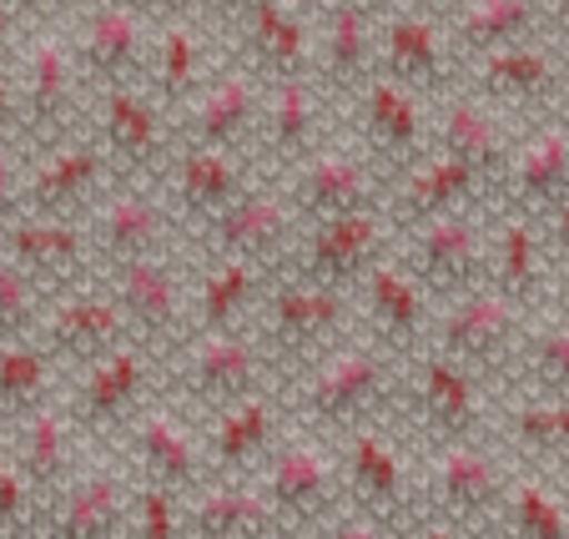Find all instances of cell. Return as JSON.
I'll use <instances>...</instances> for the list:
<instances>
[{"instance_id":"cell-34","label":"cell","mask_w":569,"mask_h":539,"mask_svg":"<svg viewBox=\"0 0 569 539\" xmlns=\"http://www.w3.org/2000/svg\"><path fill=\"white\" fill-rule=\"evenodd\" d=\"M479 207H495V182L473 172V167L443 157V151H429L419 167H409L388 187V217H393L398 232L449 212H479Z\"/></svg>"},{"instance_id":"cell-1","label":"cell","mask_w":569,"mask_h":539,"mask_svg":"<svg viewBox=\"0 0 569 539\" xmlns=\"http://www.w3.org/2000/svg\"><path fill=\"white\" fill-rule=\"evenodd\" d=\"M403 373L409 358L383 348L378 338H358L292 378V413L308 433H353L368 423H388L403 403Z\"/></svg>"},{"instance_id":"cell-26","label":"cell","mask_w":569,"mask_h":539,"mask_svg":"<svg viewBox=\"0 0 569 539\" xmlns=\"http://www.w3.org/2000/svg\"><path fill=\"white\" fill-rule=\"evenodd\" d=\"M131 505L137 485L117 465L97 459L41 509L36 539H127Z\"/></svg>"},{"instance_id":"cell-28","label":"cell","mask_w":569,"mask_h":539,"mask_svg":"<svg viewBox=\"0 0 569 539\" xmlns=\"http://www.w3.org/2000/svg\"><path fill=\"white\" fill-rule=\"evenodd\" d=\"M519 131L525 127H515L509 111H499L495 101L473 97L469 87H459L443 101H433V151H443L453 162L483 172L495 182V192H499V182H505V167L519 147Z\"/></svg>"},{"instance_id":"cell-16","label":"cell","mask_w":569,"mask_h":539,"mask_svg":"<svg viewBox=\"0 0 569 539\" xmlns=\"http://www.w3.org/2000/svg\"><path fill=\"white\" fill-rule=\"evenodd\" d=\"M398 409L409 413L413 433H419L429 449L439 443H469L483 439V393L479 378L469 368H459L453 358L423 353L409 358V373H403V403Z\"/></svg>"},{"instance_id":"cell-15","label":"cell","mask_w":569,"mask_h":539,"mask_svg":"<svg viewBox=\"0 0 569 539\" xmlns=\"http://www.w3.org/2000/svg\"><path fill=\"white\" fill-rule=\"evenodd\" d=\"M348 111H353V147L383 172L388 187L433 151V117L423 111V97L388 76H373Z\"/></svg>"},{"instance_id":"cell-38","label":"cell","mask_w":569,"mask_h":539,"mask_svg":"<svg viewBox=\"0 0 569 539\" xmlns=\"http://www.w3.org/2000/svg\"><path fill=\"white\" fill-rule=\"evenodd\" d=\"M358 302H363L378 343L403 358L429 333V292L413 282V272L398 262V252H388V258L358 282Z\"/></svg>"},{"instance_id":"cell-51","label":"cell","mask_w":569,"mask_h":539,"mask_svg":"<svg viewBox=\"0 0 569 539\" xmlns=\"http://www.w3.org/2000/svg\"><path fill=\"white\" fill-rule=\"evenodd\" d=\"M0 141L21 147V91H16V71L0 61Z\"/></svg>"},{"instance_id":"cell-41","label":"cell","mask_w":569,"mask_h":539,"mask_svg":"<svg viewBox=\"0 0 569 539\" xmlns=\"http://www.w3.org/2000/svg\"><path fill=\"white\" fill-rule=\"evenodd\" d=\"M187 539H272L288 535L282 519L272 515L262 485L252 479H207L187 499Z\"/></svg>"},{"instance_id":"cell-36","label":"cell","mask_w":569,"mask_h":539,"mask_svg":"<svg viewBox=\"0 0 569 539\" xmlns=\"http://www.w3.org/2000/svg\"><path fill=\"white\" fill-rule=\"evenodd\" d=\"M81 449H87V439L76 433L61 399H56L51 409H41L36 419H26L21 429H11V443H6V453L16 459L21 479L31 485V495L41 499V509L87 469L81 465Z\"/></svg>"},{"instance_id":"cell-12","label":"cell","mask_w":569,"mask_h":539,"mask_svg":"<svg viewBox=\"0 0 569 539\" xmlns=\"http://www.w3.org/2000/svg\"><path fill=\"white\" fill-rule=\"evenodd\" d=\"M378 76L409 87L423 101H443L463 87V56L439 11L393 6L378 16Z\"/></svg>"},{"instance_id":"cell-47","label":"cell","mask_w":569,"mask_h":539,"mask_svg":"<svg viewBox=\"0 0 569 539\" xmlns=\"http://www.w3.org/2000/svg\"><path fill=\"white\" fill-rule=\"evenodd\" d=\"M519 373L529 378V393H545V399H569V318L555 323H535L519 358Z\"/></svg>"},{"instance_id":"cell-56","label":"cell","mask_w":569,"mask_h":539,"mask_svg":"<svg viewBox=\"0 0 569 539\" xmlns=\"http://www.w3.org/2000/svg\"><path fill=\"white\" fill-rule=\"evenodd\" d=\"M555 117L569 127V76H565V91H559V107H555Z\"/></svg>"},{"instance_id":"cell-58","label":"cell","mask_w":569,"mask_h":539,"mask_svg":"<svg viewBox=\"0 0 569 539\" xmlns=\"http://www.w3.org/2000/svg\"><path fill=\"white\" fill-rule=\"evenodd\" d=\"M272 539H292V535H272Z\"/></svg>"},{"instance_id":"cell-55","label":"cell","mask_w":569,"mask_h":539,"mask_svg":"<svg viewBox=\"0 0 569 539\" xmlns=\"http://www.w3.org/2000/svg\"><path fill=\"white\" fill-rule=\"evenodd\" d=\"M403 539H469V535H459L453 525H439V519H419V525H413Z\"/></svg>"},{"instance_id":"cell-48","label":"cell","mask_w":569,"mask_h":539,"mask_svg":"<svg viewBox=\"0 0 569 539\" xmlns=\"http://www.w3.org/2000/svg\"><path fill=\"white\" fill-rule=\"evenodd\" d=\"M36 525H41V499L31 495V485L0 443V539H36Z\"/></svg>"},{"instance_id":"cell-27","label":"cell","mask_w":569,"mask_h":539,"mask_svg":"<svg viewBox=\"0 0 569 539\" xmlns=\"http://www.w3.org/2000/svg\"><path fill=\"white\" fill-rule=\"evenodd\" d=\"M131 443V459H137V475L141 485H157V489H172V495L192 499L197 489L207 485V443L197 433V423L187 419L182 409L172 403H147L141 419L127 429Z\"/></svg>"},{"instance_id":"cell-3","label":"cell","mask_w":569,"mask_h":539,"mask_svg":"<svg viewBox=\"0 0 569 539\" xmlns=\"http://www.w3.org/2000/svg\"><path fill=\"white\" fill-rule=\"evenodd\" d=\"M348 313H353V292H338V288H322V282L308 278H292V272H278L258 308V333L262 353L272 358L278 378H298L308 373L312 363H322L328 353L343 348L348 333Z\"/></svg>"},{"instance_id":"cell-17","label":"cell","mask_w":569,"mask_h":539,"mask_svg":"<svg viewBox=\"0 0 569 539\" xmlns=\"http://www.w3.org/2000/svg\"><path fill=\"white\" fill-rule=\"evenodd\" d=\"M117 187L107 147L97 131L61 141L51 151L26 157V217H51V222H87L91 207Z\"/></svg>"},{"instance_id":"cell-7","label":"cell","mask_w":569,"mask_h":539,"mask_svg":"<svg viewBox=\"0 0 569 539\" xmlns=\"http://www.w3.org/2000/svg\"><path fill=\"white\" fill-rule=\"evenodd\" d=\"M509 479H515V469H509L483 439L439 443V449H429V459L419 465L423 519L453 525L459 535L499 529Z\"/></svg>"},{"instance_id":"cell-30","label":"cell","mask_w":569,"mask_h":539,"mask_svg":"<svg viewBox=\"0 0 569 539\" xmlns=\"http://www.w3.org/2000/svg\"><path fill=\"white\" fill-rule=\"evenodd\" d=\"M217 76L222 71L212 61V36H207L202 16H161L151 31L147 81H141L147 97L177 121Z\"/></svg>"},{"instance_id":"cell-46","label":"cell","mask_w":569,"mask_h":539,"mask_svg":"<svg viewBox=\"0 0 569 539\" xmlns=\"http://www.w3.org/2000/svg\"><path fill=\"white\" fill-rule=\"evenodd\" d=\"M51 292L36 278H26L6 252H0V348L6 343H31L41 338V323L51 313Z\"/></svg>"},{"instance_id":"cell-4","label":"cell","mask_w":569,"mask_h":539,"mask_svg":"<svg viewBox=\"0 0 569 539\" xmlns=\"http://www.w3.org/2000/svg\"><path fill=\"white\" fill-rule=\"evenodd\" d=\"M21 66H16V91H21V151H51L61 141L81 137V91L87 76L76 66L71 36L61 26H31L21 41Z\"/></svg>"},{"instance_id":"cell-43","label":"cell","mask_w":569,"mask_h":539,"mask_svg":"<svg viewBox=\"0 0 569 539\" xmlns=\"http://www.w3.org/2000/svg\"><path fill=\"white\" fill-rule=\"evenodd\" d=\"M56 373H61V363L41 348V338L0 348V433L21 429L26 419H36L41 409H51L61 399Z\"/></svg>"},{"instance_id":"cell-45","label":"cell","mask_w":569,"mask_h":539,"mask_svg":"<svg viewBox=\"0 0 569 539\" xmlns=\"http://www.w3.org/2000/svg\"><path fill=\"white\" fill-rule=\"evenodd\" d=\"M499 429L535 469L569 465V399H545V393L515 399L499 419Z\"/></svg>"},{"instance_id":"cell-2","label":"cell","mask_w":569,"mask_h":539,"mask_svg":"<svg viewBox=\"0 0 569 539\" xmlns=\"http://www.w3.org/2000/svg\"><path fill=\"white\" fill-rule=\"evenodd\" d=\"M161 378L187 419H197V413L217 419L232 403L272 393L278 368L262 353L258 333L242 328V333H187V343L161 363Z\"/></svg>"},{"instance_id":"cell-25","label":"cell","mask_w":569,"mask_h":539,"mask_svg":"<svg viewBox=\"0 0 569 539\" xmlns=\"http://www.w3.org/2000/svg\"><path fill=\"white\" fill-rule=\"evenodd\" d=\"M328 107L318 81H272L262 91V117H258V137H252V162H262L278 177H292L308 162L318 147H328Z\"/></svg>"},{"instance_id":"cell-6","label":"cell","mask_w":569,"mask_h":539,"mask_svg":"<svg viewBox=\"0 0 569 539\" xmlns=\"http://www.w3.org/2000/svg\"><path fill=\"white\" fill-rule=\"evenodd\" d=\"M529 333H535V308H525V302L505 298L495 288H479L443 308L429 343L433 353L469 368L479 383H499V378L519 373Z\"/></svg>"},{"instance_id":"cell-18","label":"cell","mask_w":569,"mask_h":539,"mask_svg":"<svg viewBox=\"0 0 569 539\" xmlns=\"http://www.w3.org/2000/svg\"><path fill=\"white\" fill-rule=\"evenodd\" d=\"M97 141L117 167V182L161 187L177 157V121L147 97V87H117L97 101Z\"/></svg>"},{"instance_id":"cell-49","label":"cell","mask_w":569,"mask_h":539,"mask_svg":"<svg viewBox=\"0 0 569 539\" xmlns=\"http://www.w3.org/2000/svg\"><path fill=\"white\" fill-rule=\"evenodd\" d=\"M187 499L172 489L137 485V505H131V539H187Z\"/></svg>"},{"instance_id":"cell-37","label":"cell","mask_w":569,"mask_h":539,"mask_svg":"<svg viewBox=\"0 0 569 539\" xmlns=\"http://www.w3.org/2000/svg\"><path fill=\"white\" fill-rule=\"evenodd\" d=\"M278 389L272 393H258V399H242L232 403L227 413L207 419V475L212 479H242L248 469L268 465L272 449H278Z\"/></svg>"},{"instance_id":"cell-29","label":"cell","mask_w":569,"mask_h":539,"mask_svg":"<svg viewBox=\"0 0 569 539\" xmlns=\"http://www.w3.org/2000/svg\"><path fill=\"white\" fill-rule=\"evenodd\" d=\"M248 187H252V157L217 147H177L172 167L161 177V197H167L172 217L182 227H197V232L207 222H217Z\"/></svg>"},{"instance_id":"cell-53","label":"cell","mask_w":569,"mask_h":539,"mask_svg":"<svg viewBox=\"0 0 569 539\" xmlns=\"http://www.w3.org/2000/svg\"><path fill=\"white\" fill-rule=\"evenodd\" d=\"M26 31H31V26H26L21 6H6V0H0V61H11V56L21 51Z\"/></svg>"},{"instance_id":"cell-21","label":"cell","mask_w":569,"mask_h":539,"mask_svg":"<svg viewBox=\"0 0 569 539\" xmlns=\"http://www.w3.org/2000/svg\"><path fill=\"white\" fill-rule=\"evenodd\" d=\"M292 207H298L302 227L308 222H333V217H353V212H378L388 207V182L373 162L353 141H328L298 167L292 177H282Z\"/></svg>"},{"instance_id":"cell-5","label":"cell","mask_w":569,"mask_h":539,"mask_svg":"<svg viewBox=\"0 0 569 539\" xmlns=\"http://www.w3.org/2000/svg\"><path fill=\"white\" fill-rule=\"evenodd\" d=\"M262 495H268L272 515L282 519L292 539H322L338 519L348 515V485H343V459L333 443L318 433H292L272 449L262 465Z\"/></svg>"},{"instance_id":"cell-54","label":"cell","mask_w":569,"mask_h":539,"mask_svg":"<svg viewBox=\"0 0 569 539\" xmlns=\"http://www.w3.org/2000/svg\"><path fill=\"white\" fill-rule=\"evenodd\" d=\"M545 238H549V252L569 262V202L559 207V212H555V217H549V222H545Z\"/></svg>"},{"instance_id":"cell-32","label":"cell","mask_w":569,"mask_h":539,"mask_svg":"<svg viewBox=\"0 0 569 539\" xmlns=\"http://www.w3.org/2000/svg\"><path fill=\"white\" fill-rule=\"evenodd\" d=\"M0 252L36 278L51 298L87 288L97 278V252H91L87 222H51V217H21L16 227L0 232Z\"/></svg>"},{"instance_id":"cell-20","label":"cell","mask_w":569,"mask_h":539,"mask_svg":"<svg viewBox=\"0 0 569 539\" xmlns=\"http://www.w3.org/2000/svg\"><path fill=\"white\" fill-rule=\"evenodd\" d=\"M151 31L147 16L137 6H117V0H101V6H81L71 16V51L76 66L87 76V87L97 91H117V87H141L147 81V61H151Z\"/></svg>"},{"instance_id":"cell-22","label":"cell","mask_w":569,"mask_h":539,"mask_svg":"<svg viewBox=\"0 0 569 539\" xmlns=\"http://www.w3.org/2000/svg\"><path fill=\"white\" fill-rule=\"evenodd\" d=\"M569 66L559 61L555 36H539V41H519L505 51L473 56L463 66V87L473 97L495 101L499 111H529V121L555 117L559 91H565Z\"/></svg>"},{"instance_id":"cell-19","label":"cell","mask_w":569,"mask_h":539,"mask_svg":"<svg viewBox=\"0 0 569 539\" xmlns=\"http://www.w3.org/2000/svg\"><path fill=\"white\" fill-rule=\"evenodd\" d=\"M87 238L91 252H97V268H117V262H141V258H172L182 222L172 217L161 187L117 182L91 207Z\"/></svg>"},{"instance_id":"cell-23","label":"cell","mask_w":569,"mask_h":539,"mask_svg":"<svg viewBox=\"0 0 569 539\" xmlns=\"http://www.w3.org/2000/svg\"><path fill=\"white\" fill-rule=\"evenodd\" d=\"M569 202V127L559 117H539L519 131V147L495 192V212H515L545 227Z\"/></svg>"},{"instance_id":"cell-33","label":"cell","mask_w":569,"mask_h":539,"mask_svg":"<svg viewBox=\"0 0 569 539\" xmlns=\"http://www.w3.org/2000/svg\"><path fill=\"white\" fill-rule=\"evenodd\" d=\"M378 76V11L358 0H328L318 11V87L328 101L353 107Z\"/></svg>"},{"instance_id":"cell-24","label":"cell","mask_w":569,"mask_h":539,"mask_svg":"<svg viewBox=\"0 0 569 539\" xmlns=\"http://www.w3.org/2000/svg\"><path fill=\"white\" fill-rule=\"evenodd\" d=\"M242 61L262 87L272 81H318V21L282 0H248L232 11Z\"/></svg>"},{"instance_id":"cell-9","label":"cell","mask_w":569,"mask_h":539,"mask_svg":"<svg viewBox=\"0 0 569 539\" xmlns=\"http://www.w3.org/2000/svg\"><path fill=\"white\" fill-rule=\"evenodd\" d=\"M343 485H348V509L378 519L393 535H409L423 519L419 499V469L403 453V439L393 433V423H368V429L343 433Z\"/></svg>"},{"instance_id":"cell-13","label":"cell","mask_w":569,"mask_h":539,"mask_svg":"<svg viewBox=\"0 0 569 539\" xmlns=\"http://www.w3.org/2000/svg\"><path fill=\"white\" fill-rule=\"evenodd\" d=\"M151 373H161V358L147 353L141 343H121L117 353H107L101 363L81 368L76 383L61 393L76 433L87 443L121 439V433L141 419V409H147Z\"/></svg>"},{"instance_id":"cell-44","label":"cell","mask_w":569,"mask_h":539,"mask_svg":"<svg viewBox=\"0 0 569 539\" xmlns=\"http://www.w3.org/2000/svg\"><path fill=\"white\" fill-rule=\"evenodd\" d=\"M499 535L505 539H569V499L545 469H515L505 495V515H499Z\"/></svg>"},{"instance_id":"cell-31","label":"cell","mask_w":569,"mask_h":539,"mask_svg":"<svg viewBox=\"0 0 569 539\" xmlns=\"http://www.w3.org/2000/svg\"><path fill=\"white\" fill-rule=\"evenodd\" d=\"M121 343H131V328H127V318H121L117 298H111L97 278H91L87 288L56 298L41 323V348L61 368H71V373L101 363V358L117 353Z\"/></svg>"},{"instance_id":"cell-11","label":"cell","mask_w":569,"mask_h":539,"mask_svg":"<svg viewBox=\"0 0 569 539\" xmlns=\"http://www.w3.org/2000/svg\"><path fill=\"white\" fill-rule=\"evenodd\" d=\"M298 232H302V217L292 207L288 187L252 182L217 222H207L197 232V248L217 262H252V268L282 272L292 248H298Z\"/></svg>"},{"instance_id":"cell-42","label":"cell","mask_w":569,"mask_h":539,"mask_svg":"<svg viewBox=\"0 0 569 539\" xmlns=\"http://www.w3.org/2000/svg\"><path fill=\"white\" fill-rule=\"evenodd\" d=\"M549 258L555 252H549L545 227L515 212H495V222H489V288L535 308L545 298Z\"/></svg>"},{"instance_id":"cell-8","label":"cell","mask_w":569,"mask_h":539,"mask_svg":"<svg viewBox=\"0 0 569 539\" xmlns=\"http://www.w3.org/2000/svg\"><path fill=\"white\" fill-rule=\"evenodd\" d=\"M489 217L495 207H479V212H449L398 232V262L413 272L429 302L449 308L489 288Z\"/></svg>"},{"instance_id":"cell-50","label":"cell","mask_w":569,"mask_h":539,"mask_svg":"<svg viewBox=\"0 0 569 539\" xmlns=\"http://www.w3.org/2000/svg\"><path fill=\"white\" fill-rule=\"evenodd\" d=\"M26 217V151L0 141V232Z\"/></svg>"},{"instance_id":"cell-52","label":"cell","mask_w":569,"mask_h":539,"mask_svg":"<svg viewBox=\"0 0 569 539\" xmlns=\"http://www.w3.org/2000/svg\"><path fill=\"white\" fill-rule=\"evenodd\" d=\"M322 539H398V535H393V529H383L378 519H368V515H358V509H348V515L338 519V525L328 529Z\"/></svg>"},{"instance_id":"cell-57","label":"cell","mask_w":569,"mask_h":539,"mask_svg":"<svg viewBox=\"0 0 569 539\" xmlns=\"http://www.w3.org/2000/svg\"><path fill=\"white\" fill-rule=\"evenodd\" d=\"M559 308H565V318H569V268H565V282H559Z\"/></svg>"},{"instance_id":"cell-39","label":"cell","mask_w":569,"mask_h":539,"mask_svg":"<svg viewBox=\"0 0 569 539\" xmlns=\"http://www.w3.org/2000/svg\"><path fill=\"white\" fill-rule=\"evenodd\" d=\"M278 272L252 268V262H217L192 278V333H242L258 323V308L268 298Z\"/></svg>"},{"instance_id":"cell-10","label":"cell","mask_w":569,"mask_h":539,"mask_svg":"<svg viewBox=\"0 0 569 539\" xmlns=\"http://www.w3.org/2000/svg\"><path fill=\"white\" fill-rule=\"evenodd\" d=\"M97 282L117 298L121 318L131 328V343L157 353L161 363L187 343L192 333V282L182 278L177 258H141L97 268Z\"/></svg>"},{"instance_id":"cell-40","label":"cell","mask_w":569,"mask_h":539,"mask_svg":"<svg viewBox=\"0 0 569 539\" xmlns=\"http://www.w3.org/2000/svg\"><path fill=\"white\" fill-rule=\"evenodd\" d=\"M439 16L449 26L453 46H459L463 66H469L473 56L549 36V16H559V6H539V0H463V6H449Z\"/></svg>"},{"instance_id":"cell-14","label":"cell","mask_w":569,"mask_h":539,"mask_svg":"<svg viewBox=\"0 0 569 539\" xmlns=\"http://www.w3.org/2000/svg\"><path fill=\"white\" fill-rule=\"evenodd\" d=\"M393 232L398 227L388 217V207L333 217V222H308L298 232V248H292L282 272L322 282V288H338V292H358V282L393 252Z\"/></svg>"},{"instance_id":"cell-35","label":"cell","mask_w":569,"mask_h":539,"mask_svg":"<svg viewBox=\"0 0 569 539\" xmlns=\"http://www.w3.org/2000/svg\"><path fill=\"white\" fill-rule=\"evenodd\" d=\"M262 81L248 66H227L212 87L177 117V147H217V151H252L262 117Z\"/></svg>"}]
</instances>
